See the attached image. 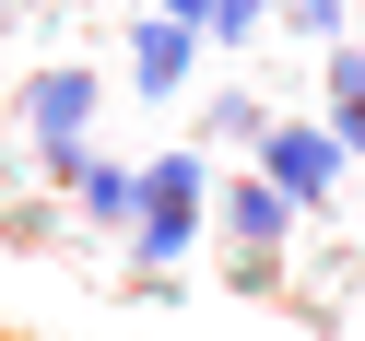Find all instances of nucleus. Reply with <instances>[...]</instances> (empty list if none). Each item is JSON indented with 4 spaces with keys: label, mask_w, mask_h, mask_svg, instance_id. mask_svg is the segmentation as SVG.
<instances>
[{
    "label": "nucleus",
    "mask_w": 365,
    "mask_h": 341,
    "mask_svg": "<svg viewBox=\"0 0 365 341\" xmlns=\"http://www.w3.org/2000/svg\"><path fill=\"white\" fill-rule=\"evenodd\" d=\"M12 12H24V0H12Z\"/></svg>",
    "instance_id": "4468645a"
},
{
    "label": "nucleus",
    "mask_w": 365,
    "mask_h": 341,
    "mask_svg": "<svg viewBox=\"0 0 365 341\" xmlns=\"http://www.w3.org/2000/svg\"><path fill=\"white\" fill-rule=\"evenodd\" d=\"M24 130H36V165H59V153H83V130H95L106 106V71H83V59H48V71H24Z\"/></svg>",
    "instance_id": "f257e3e1"
},
{
    "label": "nucleus",
    "mask_w": 365,
    "mask_h": 341,
    "mask_svg": "<svg viewBox=\"0 0 365 341\" xmlns=\"http://www.w3.org/2000/svg\"><path fill=\"white\" fill-rule=\"evenodd\" d=\"M0 236H12V247H48L59 212H48V200H0Z\"/></svg>",
    "instance_id": "6e6552de"
},
{
    "label": "nucleus",
    "mask_w": 365,
    "mask_h": 341,
    "mask_svg": "<svg viewBox=\"0 0 365 341\" xmlns=\"http://www.w3.org/2000/svg\"><path fill=\"white\" fill-rule=\"evenodd\" d=\"M189 71H200V36H189V24H165V12H142V24H130V95L165 106Z\"/></svg>",
    "instance_id": "20e7f679"
},
{
    "label": "nucleus",
    "mask_w": 365,
    "mask_h": 341,
    "mask_svg": "<svg viewBox=\"0 0 365 341\" xmlns=\"http://www.w3.org/2000/svg\"><path fill=\"white\" fill-rule=\"evenodd\" d=\"M200 200H212V153H153V165H142V212L200 224Z\"/></svg>",
    "instance_id": "423d86ee"
},
{
    "label": "nucleus",
    "mask_w": 365,
    "mask_h": 341,
    "mask_svg": "<svg viewBox=\"0 0 365 341\" xmlns=\"http://www.w3.org/2000/svg\"><path fill=\"white\" fill-rule=\"evenodd\" d=\"M24 12H36V0H24Z\"/></svg>",
    "instance_id": "2eb2a0df"
},
{
    "label": "nucleus",
    "mask_w": 365,
    "mask_h": 341,
    "mask_svg": "<svg viewBox=\"0 0 365 341\" xmlns=\"http://www.w3.org/2000/svg\"><path fill=\"white\" fill-rule=\"evenodd\" d=\"M0 36H12V0H0Z\"/></svg>",
    "instance_id": "ddd939ff"
},
{
    "label": "nucleus",
    "mask_w": 365,
    "mask_h": 341,
    "mask_svg": "<svg viewBox=\"0 0 365 341\" xmlns=\"http://www.w3.org/2000/svg\"><path fill=\"white\" fill-rule=\"evenodd\" d=\"M153 12H165V24H189V36L212 24V0H153Z\"/></svg>",
    "instance_id": "f8f14e48"
},
{
    "label": "nucleus",
    "mask_w": 365,
    "mask_h": 341,
    "mask_svg": "<svg viewBox=\"0 0 365 341\" xmlns=\"http://www.w3.org/2000/svg\"><path fill=\"white\" fill-rule=\"evenodd\" d=\"M212 130H224V142H247V153H259V130H271V106H247V95H224V106H212Z\"/></svg>",
    "instance_id": "9b49d317"
},
{
    "label": "nucleus",
    "mask_w": 365,
    "mask_h": 341,
    "mask_svg": "<svg viewBox=\"0 0 365 341\" xmlns=\"http://www.w3.org/2000/svg\"><path fill=\"white\" fill-rule=\"evenodd\" d=\"M341 106H365V48H354V36L330 48V118H341Z\"/></svg>",
    "instance_id": "1a4fd4ad"
},
{
    "label": "nucleus",
    "mask_w": 365,
    "mask_h": 341,
    "mask_svg": "<svg viewBox=\"0 0 365 341\" xmlns=\"http://www.w3.org/2000/svg\"><path fill=\"white\" fill-rule=\"evenodd\" d=\"M341 24H354V0H294V36H318V48H341Z\"/></svg>",
    "instance_id": "9d476101"
},
{
    "label": "nucleus",
    "mask_w": 365,
    "mask_h": 341,
    "mask_svg": "<svg viewBox=\"0 0 365 341\" xmlns=\"http://www.w3.org/2000/svg\"><path fill=\"white\" fill-rule=\"evenodd\" d=\"M271 24H283V0H212V24H200V36L247 48V36H271Z\"/></svg>",
    "instance_id": "0eeeda50"
},
{
    "label": "nucleus",
    "mask_w": 365,
    "mask_h": 341,
    "mask_svg": "<svg viewBox=\"0 0 365 341\" xmlns=\"http://www.w3.org/2000/svg\"><path fill=\"white\" fill-rule=\"evenodd\" d=\"M212 189H224L212 212H224V236H236V247H283V236H294V200L271 189L259 165H247V177H212Z\"/></svg>",
    "instance_id": "39448f33"
},
{
    "label": "nucleus",
    "mask_w": 365,
    "mask_h": 341,
    "mask_svg": "<svg viewBox=\"0 0 365 341\" xmlns=\"http://www.w3.org/2000/svg\"><path fill=\"white\" fill-rule=\"evenodd\" d=\"M48 177L71 189V212L95 224V236H130V224H142V165H118V153H95V142H83V153H59Z\"/></svg>",
    "instance_id": "7ed1b4c3"
},
{
    "label": "nucleus",
    "mask_w": 365,
    "mask_h": 341,
    "mask_svg": "<svg viewBox=\"0 0 365 341\" xmlns=\"http://www.w3.org/2000/svg\"><path fill=\"white\" fill-rule=\"evenodd\" d=\"M341 165H354V153H341L330 118H271V130H259V177L294 200V212H318V200L341 189Z\"/></svg>",
    "instance_id": "f03ea898"
}]
</instances>
